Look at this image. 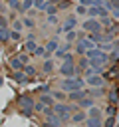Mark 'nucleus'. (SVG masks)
<instances>
[{
    "label": "nucleus",
    "instance_id": "obj_1",
    "mask_svg": "<svg viewBox=\"0 0 119 127\" xmlns=\"http://www.w3.org/2000/svg\"><path fill=\"white\" fill-rule=\"evenodd\" d=\"M52 111L61 119V123H65V121L71 117V113L77 111V109H75L73 105H67V103H54V105H52Z\"/></svg>",
    "mask_w": 119,
    "mask_h": 127
},
{
    "label": "nucleus",
    "instance_id": "obj_2",
    "mask_svg": "<svg viewBox=\"0 0 119 127\" xmlns=\"http://www.w3.org/2000/svg\"><path fill=\"white\" fill-rule=\"evenodd\" d=\"M61 89H65L67 93L69 91H77V89H83V79L73 75V77H65L61 79Z\"/></svg>",
    "mask_w": 119,
    "mask_h": 127
},
{
    "label": "nucleus",
    "instance_id": "obj_3",
    "mask_svg": "<svg viewBox=\"0 0 119 127\" xmlns=\"http://www.w3.org/2000/svg\"><path fill=\"white\" fill-rule=\"evenodd\" d=\"M91 48H95V44H93V42H89L87 38H79V40H75V54L85 56V52H87V50H91Z\"/></svg>",
    "mask_w": 119,
    "mask_h": 127
},
{
    "label": "nucleus",
    "instance_id": "obj_4",
    "mask_svg": "<svg viewBox=\"0 0 119 127\" xmlns=\"http://www.w3.org/2000/svg\"><path fill=\"white\" fill-rule=\"evenodd\" d=\"M26 64H28V56H26V54H20V56L10 58V67H12L14 71H22Z\"/></svg>",
    "mask_w": 119,
    "mask_h": 127
},
{
    "label": "nucleus",
    "instance_id": "obj_5",
    "mask_svg": "<svg viewBox=\"0 0 119 127\" xmlns=\"http://www.w3.org/2000/svg\"><path fill=\"white\" fill-rule=\"evenodd\" d=\"M83 58H85V60H103V62H109V56H107L105 52H101L97 46H95V48H91V50H87Z\"/></svg>",
    "mask_w": 119,
    "mask_h": 127
},
{
    "label": "nucleus",
    "instance_id": "obj_6",
    "mask_svg": "<svg viewBox=\"0 0 119 127\" xmlns=\"http://www.w3.org/2000/svg\"><path fill=\"white\" fill-rule=\"evenodd\" d=\"M60 73H61L63 77H73V75L77 73V67H75L73 62H63V64L60 65Z\"/></svg>",
    "mask_w": 119,
    "mask_h": 127
},
{
    "label": "nucleus",
    "instance_id": "obj_7",
    "mask_svg": "<svg viewBox=\"0 0 119 127\" xmlns=\"http://www.w3.org/2000/svg\"><path fill=\"white\" fill-rule=\"evenodd\" d=\"M101 24H99V20L97 18H87L85 22H83V30L85 32H89V34H93V32H101Z\"/></svg>",
    "mask_w": 119,
    "mask_h": 127
},
{
    "label": "nucleus",
    "instance_id": "obj_8",
    "mask_svg": "<svg viewBox=\"0 0 119 127\" xmlns=\"http://www.w3.org/2000/svg\"><path fill=\"white\" fill-rule=\"evenodd\" d=\"M20 105H22V111H24L26 115H32V111H34V101H32L30 95L20 97Z\"/></svg>",
    "mask_w": 119,
    "mask_h": 127
},
{
    "label": "nucleus",
    "instance_id": "obj_9",
    "mask_svg": "<svg viewBox=\"0 0 119 127\" xmlns=\"http://www.w3.org/2000/svg\"><path fill=\"white\" fill-rule=\"evenodd\" d=\"M85 81H87V85H91V87H103V81H105V79H103L101 73H95V75H89Z\"/></svg>",
    "mask_w": 119,
    "mask_h": 127
},
{
    "label": "nucleus",
    "instance_id": "obj_10",
    "mask_svg": "<svg viewBox=\"0 0 119 127\" xmlns=\"http://www.w3.org/2000/svg\"><path fill=\"white\" fill-rule=\"evenodd\" d=\"M75 26H77V18H75V16H67L63 28H60V32H69V30H73Z\"/></svg>",
    "mask_w": 119,
    "mask_h": 127
},
{
    "label": "nucleus",
    "instance_id": "obj_11",
    "mask_svg": "<svg viewBox=\"0 0 119 127\" xmlns=\"http://www.w3.org/2000/svg\"><path fill=\"white\" fill-rule=\"evenodd\" d=\"M46 121H48L50 125H54V127H61V125H63V123H61V119H60L54 111H50V113L46 115Z\"/></svg>",
    "mask_w": 119,
    "mask_h": 127
},
{
    "label": "nucleus",
    "instance_id": "obj_12",
    "mask_svg": "<svg viewBox=\"0 0 119 127\" xmlns=\"http://www.w3.org/2000/svg\"><path fill=\"white\" fill-rule=\"evenodd\" d=\"M77 105H79L81 109H89V107L95 105V101H93V97H87V95H85V97H81V99L77 101Z\"/></svg>",
    "mask_w": 119,
    "mask_h": 127
},
{
    "label": "nucleus",
    "instance_id": "obj_13",
    "mask_svg": "<svg viewBox=\"0 0 119 127\" xmlns=\"http://www.w3.org/2000/svg\"><path fill=\"white\" fill-rule=\"evenodd\" d=\"M44 48H46V54L50 56V54H54V52L60 48V44H58V40H56V38H52V40H50V42H48Z\"/></svg>",
    "mask_w": 119,
    "mask_h": 127
},
{
    "label": "nucleus",
    "instance_id": "obj_14",
    "mask_svg": "<svg viewBox=\"0 0 119 127\" xmlns=\"http://www.w3.org/2000/svg\"><path fill=\"white\" fill-rule=\"evenodd\" d=\"M85 95H87V93H85L83 89H77V91H69V93H67V99H69V101H79V99L85 97Z\"/></svg>",
    "mask_w": 119,
    "mask_h": 127
},
{
    "label": "nucleus",
    "instance_id": "obj_15",
    "mask_svg": "<svg viewBox=\"0 0 119 127\" xmlns=\"http://www.w3.org/2000/svg\"><path fill=\"white\" fill-rule=\"evenodd\" d=\"M40 103H42V105H46V107H52L56 101H54V97H52L50 93H42V95H40Z\"/></svg>",
    "mask_w": 119,
    "mask_h": 127
},
{
    "label": "nucleus",
    "instance_id": "obj_16",
    "mask_svg": "<svg viewBox=\"0 0 119 127\" xmlns=\"http://www.w3.org/2000/svg\"><path fill=\"white\" fill-rule=\"evenodd\" d=\"M101 111H103V109H99V107H95V105H93V107H89V111H87L85 115H87V117H91V119H101V115H103Z\"/></svg>",
    "mask_w": 119,
    "mask_h": 127
},
{
    "label": "nucleus",
    "instance_id": "obj_17",
    "mask_svg": "<svg viewBox=\"0 0 119 127\" xmlns=\"http://www.w3.org/2000/svg\"><path fill=\"white\" fill-rule=\"evenodd\" d=\"M85 117H87V115H85V111H81V109H77V111H73V113H71V119H73L75 123L85 121Z\"/></svg>",
    "mask_w": 119,
    "mask_h": 127
},
{
    "label": "nucleus",
    "instance_id": "obj_18",
    "mask_svg": "<svg viewBox=\"0 0 119 127\" xmlns=\"http://www.w3.org/2000/svg\"><path fill=\"white\" fill-rule=\"evenodd\" d=\"M99 8L101 6H89L87 12H85V16L87 18H99Z\"/></svg>",
    "mask_w": 119,
    "mask_h": 127
},
{
    "label": "nucleus",
    "instance_id": "obj_19",
    "mask_svg": "<svg viewBox=\"0 0 119 127\" xmlns=\"http://www.w3.org/2000/svg\"><path fill=\"white\" fill-rule=\"evenodd\" d=\"M50 95H52L54 101H58V103H63V99H67V95H65L63 91H60V89H58V91H52Z\"/></svg>",
    "mask_w": 119,
    "mask_h": 127
},
{
    "label": "nucleus",
    "instance_id": "obj_20",
    "mask_svg": "<svg viewBox=\"0 0 119 127\" xmlns=\"http://www.w3.org/2000/svg\"><path fill=\"white\" fill-rule=\"evenodd\" d=\"M8 42H10V30L0 28V44H8Z\"/></svg>",
    "mask_w": 119,
    "mask_h": 127
},
{
    "label": "nucleus",
    "instance_id": "obj_21",
    "mask_svg": "<svg viewBox=\"0 0 119 127\" xmlns=\"http://www.w3.org/2000/svg\"><path fill=\"white\" fill-rule=\"evenodd\" d=\"M85 127H103V121H101V119H91V117H85Z\"/></svg>",
    "mask_w": 119,
    "mask_h": 127
},
{
    "label": "nucleus",
    "instance_id": "obj_22",
    "mask_svg": "<svg viewBox=\"0 0 119 127\" xmlns=\"http://www.w3.org/2000/svg\"><path fill=\"white\" fill-rule=\"evenodd\" d=\"M12 77H14L16 81H20V83H22V81H30V77H28L24 71H14V73H12Z\"/></svg>",
    "mask_w": 119,
    "mask_h": 127
},
{
    "label": "nucleus",
    "instance_id": "obj_23",
    "mask_svg": "<svg viewBox=\"0 0 119 127\" xmlns=\"http://www.w3.org/2000/svg\"><path fill=\"white\" fill-rule=\"evenodd\" d=\"M36 46H38L36 40H26V42H24V52H34Z\"/></svg>",
    "mask_w": 119,
    "mask_h": 127
},
{
    "label": "nucleus",
    "instance_id": "obj_24",
    "mask_svg": "<svg viewBox=\"0 0 119 127\" xmlns=\"http://www.w3.org/2000/svg\"><path fill=\"white\" fill-rule=\"evenodd\" d=\"M6 2H8V4H10V6H12L14 10H16V12L24 14V10H22V2H20V0H6Z\"/></svg>",
    "mask_w": 119,
    "mask_h": 127
},
{
    "label": "nucleus",
    "instance_id": "obj_25",
    "mask_svg": "<svg viewBox=\"0 0 119 127\" xmlns=\"http://www.w3.org/2000/svg\"><path fill=\"white\" fill-rule=\"evenodd\" d=\"M32 6H34L36 10H46L48 2H46V0H32Z\"/></svg>",
    "mask_w": 119,
    "mask_h": 127
},
{
    "label": "nucleus",
    "instance_id": "obj_26",
    "mask_svg": "<svg viewBox=\"0 0 119 127\" xmlns=\"http://www.w3.org/2000/svg\"><path fill=\"white\" fill-rule=\"evenodd\" d=\"M44 12H46L48 16H56V14H58V6H56V4H48Z\"/></svg>",
    "mask_w": 119,
    "mask_h": 127
},
{
    "label": "nucleus",
    "instance_id": "obj_27",
    "mask_svg": "<svg viewBox=\"0 0 119 127\" xmlns=\"http://www.w3.org/2000/svg\"><path fill=\"white\" fill-rule=\"evenodd\" d=\"M12 30L22 34V30H24V26H22V20H18V18H16V20H12Z\"/></svg>",
    "mask_w": 119,
    "mask_h": 127
},
{
    "label": "nucleus",
    "instance_id": "obj_28",
    "mask_svg": "<svg viewBox=\"0 0 119 127\" xmlns=\"http://www.w3.org/2000/svg\"><path fill=\"white\" fill-rule=\"evenodd\" d=\"M65 40H67V44L75 42V40H77V32H75V30H69V32H65Z\"/></svg>",
    "mask_w": 119,
    "mask_h": 127
},
{
    "label": "nucleus",
    "instance_id": "obj_29",
    "mask_svg": "<svg viewBox=\"0 0 119 127\" xmlns=\"http://www.w3.org/2000/svg\"><path fill=\"white\" fill-rule=\"evenodd\" d=\"M42 69H44L46 73H52V71H54V60H46V62H44V67H42Z\"/></svg>",
    "mask_w": 119,
    "mask_h": 127
},
{
    "label": "nucleus",
    "instance_id": "obj_30",
    "mask_svg": "<svg viewBox=\"0 0 119 127\" xmlns=\"http://www.w3.org/2000/svg\"><path fill=\"white\" fill-rule=\"evenodd\" d=\"M117 101H119L117 89H111V91H109V103H111V105H117Z\"/></svg>",
    "mask_w": 119,
    "mask_h": 127
},
{
    "label": "nucleus",
    "instance_id": "obj_31",
    "mask_svg": "<svg viewBox=\"0 0 119 127\" xmlns=\"http://www.w3.org/2000/svg\"><path fill=\"white\" fill-rule=\"evenodd\" d=\"M32 54H34V56H42V58H46V56H48V54H46V48H44V46H36V50H34Z\"/></svg>",
    "mask_w": 119,
    "mask_h": 127
},
{
    "label": "nucleus",
    "instance_id": "obj_32",
    "mask_svg": "<svg viewBox=\"0 0 119 127\" xmlns=\"http://www.w3.org/2000/svg\"><path fill=\"white\" fill-rule=\"evenodd\" d=\"M22 26H24V28H34L36 22H34L32 18H24V20H22Z\"/></svg>",
    "mask_w": 119,
    "mask_h": 127
},
{
    "label": "nucleus",
    "instance_id": "obj_33",
    "mask_svg": "<svg viewBox=\"0 0 119 127\" xmlns=\"http://www.w3.org/2000/svg\"><path fill=\"white\" fill-rule=\"evenodd\" d=\"M22 71H24V73H26V75H34V73H36V69H34V67H32V65H28V64H26V65H24V69H22Z\"/></svg>",
    "mask_w": 119,
    "mask_h": 127
},
{
    "label": "nucleus",
    "instance_id": "obj_34",
    "mask_svg": "<svg viewBox=\"0 0 119 127\" xmlns=\"http://www.w3.org/2000/svg\"><path fill=\"white\" fill-rule=\"evenodd\" d=\"M85 12H87V8H85V6H81V4L75 8V14H77V16H85Z\"/></svg>",
    "mask_w": 119,
    "mask_h": 127
},
{
    "label": "nucleus",
    "instance_id": "obj_35",
    "mask_svg": "<svg viewBox=\"0 0 119 127\" xmlns=\"http://www.w3.org/2000/svg\"><path fill=\"white\" fill-rule=\"evenodd\" d=\"M20 38H22V34H20V32H14V30H10V40H16V42H18Z\"/></svg>",
    "mask_w": 119,
    "mask_h": 127
},
{
    "label": "nucleus",
    "instance_id": "obj_36",
    "mask_svg": "<svg viewBox=\"0 0 119 127\" xmlns=\"http://www.w3.org/2000/svg\"><path fill=\"white\" fill-rule=\"evenodd\" d=\"M0 28H8V20L4 14H0Z\"/></svg>",
    "mask_w": 119,
    "mask_h": 127
},
{
    "label": "nucleus",
    "instance_id": "obj_37",
    "mask_svg": "<svg viewBox=\"0 0 119 127\" xmlns=\"http://www.w3.org/2000/svg\"><path fill=\"white\" fill-rule=\"evenodd\" d=\"M113 125H115V117H107V121H105L103 127H113Z\"/></svg>",
    "mask_w": 119,
    "mask_h": 127
},
{
    "label": "nucleus",
    "instance_id": "obj_38",
    "mask_svg": "<svg viewBox=\"0 0 119 127\" xmlns=\"http://www.w3.org/2000/svg\"><path fill=\"white\" fill-rule=\"evenodd\" d=\"M107 115H109V117L115 115V105H109V107H107Z\"/></svg>",
    "mask_w": 119,
    "mask_h": 127
},
{
    "label": "nucleus",
    "instance_id": "obj_39",
    "mask_svg": "<svg viewBox=\"0 0 119 127\" xmlns=\"http://www.w3.org/2000/svg\"><path fill=\"white\" fill-rule=\"evenodd\" d=\"M48 22H50V24H56V22H58V16H48Z\"/></svg>",
    "mask_w": 119,
    "mask_h": 127
},
{
    "label": "nucleus",
    "instance_id": "obj_40",
    "mask_svg": "<svg viewBox=\"0 0 119 127\" xmlns=\"http://www.w3.org/2000/svg\"><path fill=\"white\" fill-rule=\"evenodd\" d=\"M65 6H69V0H63V2H60V6H58V8H65Z\"/></svg>",
    "mask_w": 119,
    "mask_h": 127
},
{
    "label": "nucleus",
    "instance_id": "obj_41",
    "mask_svg": "<svg viewBox=\"0 0 119 127\" xmlns=\"http://www.w3.org/2000/svg\"><path fill=\"white\" fill-rule=\"evenodd\" d=\"M42 127H54V125H50V123H48V121H46V123H44V125H42Z\"/></svg>",
    "mask_w": 119,
    "mask_h": 127
},
{
    "label": "nucleus",
    "instance_id": "obj_42",
    "mask_svg": "<svg viewBox=\"0 0 119 127\" xmlns=\"http://www.w3.org/2000/svg\"><path fill=\"white\" fill-rule=\"evenodd\" d=\"M2 10H4V6H2V2H0V14H2Z\"/></svg>",
    "mask_w": 119,
    "mask_h": 127
},
{
    "label": "nucleus",
    "instance_id": "obj_43",
    "mask_svg": "<svg viewBox=\"0 0 119 127\" xmlns=\"http://www.w3.org/2000/svg\"><path fill=\"white\" fill-rule=\"evenodd\" d=\"M71 2H79V0H71Z\"/></svg>",
    "mask_w": 119,
    "mask_h": 127
},
{
    "label": "nucleus",
    "instance_id": "obj_44",
    "mask_svg": "<svg viewBox=\"0 0 119 127\" xmlns=\"http://www.w3.org/2000/svg\"><path fill=\"white\" fill-rule=\"evenodd\" d=\"M117 127H119V125H117Z\"/></svg>",
    "mask_w": 119,
    "mask_h": 127
}]
</instances>
